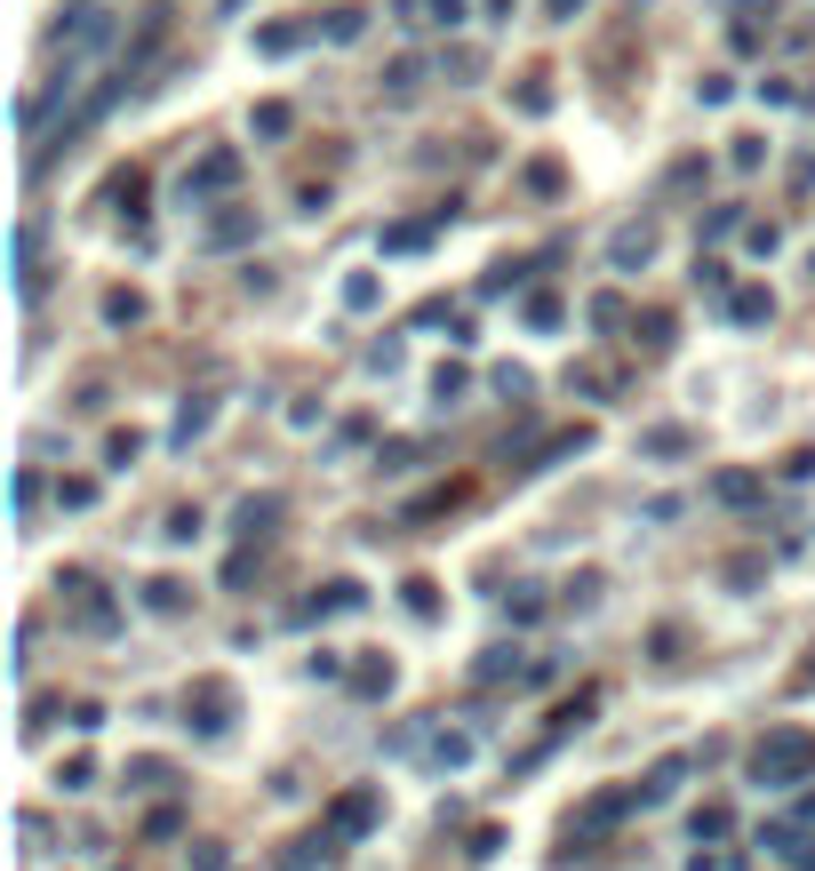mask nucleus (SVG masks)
Returning <instances> with one entry per match:
<instances>
[{
  "label": "nucleus",
  "mask_w": 815,
  "mask_h": 871,
  "mask_svg": "<svg viewBox=\"0 0 815 871\" xmlns=\"http://www.w3.org/2000/svg\"><path fill=\"white\" fill-rule=\"evenodd\" d=\"M416 456H424L416 440H384V456H377V464H384V472H408V464H416Z\"/></svg>",
  "instance_id": "nucleus-33"
},
{
  "label": "nucleus",
  "mask_w": 815,
  "mask_h": 871,
  "mask_svg": "<svg viewBox=\"0 0 815 871\" xmlns=\"http://www.w3.org/2000/svg\"><path fill=\"white\" fill-rule=\"evenodd\" d=\"M360 599H368V592H360L352 576H336V584H320V599H313V616H352Z\"/></svg>",
  "instance_id": "nucleus-15"
},
{
  "label": "nucleus",
  "mask_w": 815,
  "mask_h": 871,
  "mask_svg": "<svg viewBox=\"0 0 815 871\" xmlns=\"http://www.w3.org/2000/svg\"><path fill=\"white\" fill-rule=\"evenodd\" d=\"M145 608H160V616H177V608H184V584H168V576H152V584H145Z\"/></svg>",
  "instance_id": "nucleus-24"
},
{
  "label": "nucleus",
  "mask_w": 815,
  "mask_h": 871,
  "mask_svg": "<svg viewBox=\"0 0 815 871\" xmlns=\"http://www.w3.org/2000/svg\"><path fill=\"white\" fill-rule=\"evenodd\" d=\"M136 448H145V440H136V432H113V440H105V464H128Z\"/></svg>",
  "instance_id": "nucleus-37"
},
{
  "label": "nucleus",
  "mask_w": 815,
  "mask_h": 871,
  "mask_svg": "<svg viewBox=\"0 0 815 871\" xmlns=\"http://www.w3.org/2000/svg\"><path fill=\"white\" fill-rule=\"evenodd\" d=\"M128 784L136 792H160L168 784V760H128Z\"/></svg>",
  "instance_id": "nucleus-26"
},
{
  "label": "nucleus",
  "mask_w": 815,
  "mask_h": 871,
  "mask_svg": "<svg viewBox=\"0 0 815 871\" xmlns=\"http://www.w3.org/2000/svg\"><path fill=\"white\" fill-rule=\"evenodd\" d=\"M480 9H488V17H512V9H520V0H480Z\"/></svg>",
  "instance_id": "nucleus-39"
},
{
  "label": "nucleus",
  "mask_w": 815,
  "mask_h": 871,
  "mask_svg": "<svg viewBox=\"0 0 815 871\" xmlns=\"http://www.w3.org/2000/svg\"><path fill=\"white\" fill-rule=\"evenodd\" d=\"M440 73H456V81H472V73H480V49H448V56H440Z\"/></svg>",
  "instance_id": "nucleus-34"
},
{
  "label": "nucleus",
  "mask_w": 815,
  "mask_h": 871,
  "mask_svg": "<svg viewBox=\"0 0 815 871\" xmlns=\"http://www.w3.org/2000/svg\"><path fill=\"white\" fill-rule=\"evenodd\" d=\"M56 592H64V608H73L81 631H120V608L96 592V576H81V567H73V576H56Z\"/></svg>",
  "instance_id": "nucleus-2"
},
{
  "label": "nucleus",
  "mask_w": 815,
  "mask_h": 871,
  "mask_svg": "<svg viewBox=\"0 0 815 871\" xmlns=\"http://www.w3.org/2000/svg\"><path fill=\"white\" fill-rule=\"evenodd\" d=\"M272 520H281V496H248V504H241V544H264Z\"/></svg>",
  "instance_id": "nucleus-12"
},
{
  "label": "nucleus",
  "mask_w": 815,
  "mask_h": 871,
  "mask_svg": "<svg viewBox=\"0 0 815 871\" xmlns=\"http://www.w3.org/2000/svg\"><path fill=\"white\" fill-rule=\"evenodd\" d=\"M528 328H560V296H552V288L528 296Z\"/></svg>",
  "instance_id": "nucleus-25"
},
{
  "label": "nucleus",
  "mask_w": 815,
  "mask_h": 871,
  "mask_svg": "<svg viewBox=\"0 0 815 871\" xmlns=\"http://www.w3.org/2000/svg\"><path fill=\"white\" fill-rule=\"evenodd\" d=\"M232 184H241V152H232V145H216V152H200V160H192L184 200L200 209V200H216V192H232Z\"/></svg>",
  "instance_id": "nucleus-5"
},
{
  "label": "nucleus",
  "mask_w": 815,
  "mask_h": 871,
  "mask_svg": "<svg viewBox=\"0 0 815 871\" xmlns=\"http://www.w3.org/2000/svg\"><path fill=\"white\" fill-rule=\"evenodd\" d=\"M728 320H743V328L775 320V296H768V288H735V296H728Z\"/></svg>",
  "instance_id": "nucleus-13"
},
{
  "label": "nucleus",
  "mask_w": 815,
  "mask_h": 871,
  "mask_svg": "<svg viewBox=\"0 0 815 871\" xmlns=\"http://www.w3.org/2000/svg\"><path fill=\"white\" fill-rule=\"evenodd\" d=\"M209 248H241V241H256V209H224V216H209V232H200Z\"/></svg>",
  "instance_id": "nucleus-11"
},
{
  "label": "nucleus",
  "mask_w": 815,
  "mask_h": 871,
  "mask_svg": "<svg viewBox=\"0 0 815 871\" xmlns=\"http://www.w3.org/2000/svg\"><path fill=\"white\" fill-rule=\"evenodd\" d=\"M400 592H408V616H432V608H440V592H432V584H424V576H408V584H400Z\"/></svg>",
  "instance_id": "nucleus-29"
},
{
  "label": "nucleus",
  "mask_w": 815,
  "mask_h": 871,
  "mask_svg": "<svg viewBox=\"0 0 815 871\" xmlns=\"http://www.w3.org/2000/svg\"><path fill=\"white\" fill-rule=\"evenodd\" d=\"M656 256V224L639 216V224H616V241H607V264H616V273H639V264Z\"/></svg>",
  "instance_id": "nucleus-7"
},
{
  "label": "nucleus",
  "mask_w": 815,
  "mask_h": 871,
  "mask_svg": "<svg viewBox=\"0 0 815 871\" xmlns=\"http://www.w3.org/2000/svg\"><path fill=\"white\" fill-rule=\"evenodd\" d=\"M345 305H352V312H368V305H377V280H368V273H352V280H345Z\"/></svg>",
  "instance_id": "nucleus-35"
},
{
  "label": "nucleus",
  "mask_w": 815,
  "mask_h": 871,
  "mask_svg": "<svg viewBox=\"0 0 815 871\" xmlns=\"http://www.w3.org/2000/svg\"><path fill=\"white\" fill-rule=\"evenodd\" d=\"M105 200H113V209H136V200H145V169H120V177L105 184Z\"/></svg>",
  "instance_id": "nucleus-21"
},
{
  "label": "nucleus",
  "mask_w": 815,
  "mask_h": 871,
  "mask_svg": "<svg viewBox=\"0 0 815 871\" xmlns=\"http://www.w3.org/2000/svg\"><path fill=\"white\" fill-rule=\"evenodd\" d=\"M360 32H368L360 9H328V41H360Z\"/></svg>",
  "instance_id": "nucleus-27"
},
{
  "label": "nucleus",
  "mask_w": 815,
  "mask_h": 871,
  "mask_svg": "<svg viewBox=\"0 0 815 871\" xmlns=\"http://www.w3.org/2000/svg\"><path fill=\"white\" fill-rule=\"evenodd\" d=\"M336 848H345V840H336V831L320 824V831H304V840H288V848H281V863H272V871H313V863H328Z\"/></svg>",
  "instance_id": "nucleus-8"
},
{
  "label": "nucleus",
  "mask_w": 815,
  "mask_h": 871,
  "mask_svg": "<svg viewBox=\"0 0 815 871\" xmlns=\"http://www.w3.org/2000/svg\"><path fill=\"white\" fill-rule=\"evenodd\" d=\"M352 688H360V695H384V688H392V663H360Z\"/></svg>",
  "instance_id": "nucleus-31"
},
{
  "label": "nucleus",
  "mask_w": 815,
  "mask_h": 871,
  "mask_svg": "<svg viewBox=\"0 0 815 871\" xmlns=\"http://www.w3.org/2000/svg\"><path fill=\"white\" fill-rule=\"evenodd\" d=\"M377 816H384V792H368V784H352V792L328 799V831H336V840H360V831H377Z\"/></svg>",
  "instance_id": "nucleus-3"
},
{
  "label": "nucleus",
  "mask_w": 815,
  "mask_h": 871,
  "mask_svg": "<svg viewBox=\"0 0 815 871\" xmlns=\"http://www.w3.org/2000/svg\"><path fill=\"white\" fill-rule=\"evenodd\" d=\"M632 312H624V296H592V328H624Z\"/></svg>",
  "instance_id": "nucleus-30"
},
{
  "label": "nucleus",
  "mask_w": 815,
  "mask_h": 871,
  "mask_svg": "<svg viewBox=\"0 0 815 871\" xmlns=\"http://www.w3.org/2000/svg\"><path fill=\"white\" fill-rule=\"evenodd\" d=\"M288 128H296L288 105H256V137H288Z\"/></svg>",
  "instance_id": "nucleus-28"
},
{
  "label": "nucleus",
  "mask_w": 815,
  "mask_h": 871,
  "mask_svg": "<svg viewBox=\"0 0 815 871\" xmlns=\"http://www.w3.org/2000/svg\"><path fill=\"white\" fill-rule=\"evenodd\" d=\"M384 88H392V96H416V88H424V56H400L392 73H384Z\"/></svg>",
  "instance_id": "nucleus-20"
},
{
  "label": "nucleus",
  "mask_w": 815,
  "mask_h": 871,
  "mask_svg": "<svg viewBox=\"0 0 815 871\" xmlns=\"http://www.w3.org/2000/svg\"><path fill=\"white\" fill-rule=\"evenodd\" d=\"M632 808H648V784H616V792H600V799H584V808H575V840H584V831H607V824H624Z\"/></svg>",
  "instance_id": "nucleus-4"
},
{
  "label": "nucleus",
  "mask_w": 815,
  "mask_h": 871,
  "mask_svg": "<svg viewBox=\"0 0 815 871\" xmlns=\"http://www.w3.org/2000/svg\"><path fill=\"white\" fill-rule=\"evenodd\" d=\"M735 831V816L720 808V799H711V808H696V840H728Z\"/></svg>",
  "instance_id": "nucleus-22"
},
{
  "label": "nucleus",
  "mask_w": 815,
  "mask_h": 871,
  "mask_svg": "<svg viewBox=\"0 0 815 871\" xmlns=\"http://www.w3.org/2000/svg\"><path fill=\"white\" fill-rule=\"evenodd\" d=\"M575 9H584V0H543V17H552V24H568Z\"/></svg>",
  "instance_id": "nucleus-38"
},
{
  "label": "nucleus",
  "mask_w": 815,
  "mask_h": 871,
  "mask_svg": "<svg viewBox=\"0 0 815 871\" xmlns=\"http://www.w3.org/2000/svg\"><path fill=\"white\" fill-rule=\"evenodd\" d=\"M472 672H480V680L496 688V680H520V672H528V663H520V648H488L480 663H472Z\"/></svg>",
  "instance_id": "nucleus-17"
},
{
  "label": "nucleus",
  "mask_w": 815,
  "mask_h": 871,
  "mask_svg": "<svg viewBox=\"0 0 815 871\" xmlns=\"http://www.w3.org/2000/svg\"><path fill=\"white\" fill-rule=\"evenodd\" d=\"M209 424H216V400H209V392H192L184 408H177V424H168V440H177V448H192Z\"/></svg>",
  "instance_id": "nucleus-10"
},
{
  "label": "nucleus",
  "mask_w": 815,
  "mask_h": 871,
  "mask_svg": "<svg viewBox=\"0 0 815 871\" xmlns=\"http://www.w3.org/2000/svg\"><path fill=\"white\" fill-rule=\"evenodd\" d=\"M696 280H703V288H711V296H735V288H728V264H711V256H703V264H696Z\"/></svg>",
  "instance_id": "nucleus-36"
},
{
  "label": "nucleus",
  "mask_w": 815,
  "mask_h": 871,
  "mask_svg": "<svg viewBox=\"0 0 815 871\" xmlns=\"http://www.w3.org/2000/svg\"><path fill=\"white\" fill-rule=\"evenodd\" d=\"M472 9H464V0H400V24H416V32H440V24H464Z\"/></svg>",
  "instance_id": "nucleus-9"
},
{
  "label": "nucleus",
  "mask_w": 815,
  "mask_h": 871,
  "mask_svg": "<svg viewBox=\"0 0 815 871\" xmlns=\"http://www.w3.org/2000/svg\"><path fill=\"white\" fill-rule=\"evenodd\" d=\"M760 488H768L760 472H720V480H711V496H720V504H735V512H743V504H760Z\"/></svg>",
  "instance_id": "nucleus-14"
},
{
  "label": "nucleus",
  "mask_w": 815,
  "mask_h": 871,
  "mask_svg": "<svg viewBox=\"0 0 815 871\" xmlns=\"http://www.w3.org/2000/svg\"><path fill=\"white\" fill-rule=\"evenodd\" d=\"M639 448H648V456H688V432H679V424H656Z\"/></svg>",
  "instance_id": "nucleus-23"
},
{
  "label": "nucleus",
  "mask_w": 815,
  "mask_h": 871,
  "mask_svg": "<svg viewBox=\"0 0 815 871\" xmlns=\"http://www.w3.org/2000/svg\"><path fill=\"white\" fill-rule=\"evenodd\" d=\"M639 337H648V352H671V312H648V320H639Z\"/></svg>",
  "instance_id": "nucleus-32"
},
{
  "label": "nucleus",
  "mask_w": 815,
  "mask_h": 871,
  "mask_svg": "<svg viewBox=\"0 0 815 871\" xmlns=\"http://www.w3.org/2000/svg\"><path fill=\"white\" fill-rule=\"evenodd\" d=\"M752 784H768V792L815 784V727H768L752 744Z\"/></svg>",
  "instance_id": "nucleus-1"
},
{
  "label": "nucleus",
  "mask_w": 815,
  "mask_h": 871,
  "mask_svg": "<svg viewBox=\"0 0 815 871\" xmlns=\"http://www.w3.org/2000/svg\"><path fill=\"white\" fill-rule=\"evenodd\" d=\"M105 320H113V328H136V320H145V296H136V288H113V296H105Z\"/></svg>",
  "instance_id": "nucleus-19"
},
{
  "label": "nucleus",
  "mask_w": 815,
  "mask_h": 871,
  "mask_svg": "<svg viewBox=\"0 0 815 871\" xmlns=\"http://www.w3.org/2000/svg\"><path fill=\"white\" fill-rule=\"evenodd\" d=\"M440 224H448V216H432V224H392V232H384V248H392V256H408V248H424Z\"/></svg>",
  "instance_id": "nucleus-18"
},
{
  "label": "nucleus",
  "mask_w": 815,
  "mask_h": 871,
  "mask_svg": "<svg viewBox=\"0 0 815 871\" xmlns=\"http://www.w3.org/2000/svg\"><path fill=\"white\" fill-rule=\"evenodd\" d=\"M304 41H313V24H264V32H256L264 56H288V49H304Z\"/></svg>",
  "instance_id": "nucleus-16"
},
{
  "label": "nucleus",
  "mask_w": 815,
  "mask_h": 871,
  "mask_svg": "<svg viewBox=\"0 0 815 871\" xmlns=\"http://www.w3.org/2000/svg\"><path fill=\"white\" fill-rule=\"evenodd\" d=\"M184 712L200 720V735H224V727H232V688H224V680H192Z\"/></svg>",
  "instance_id": "nucleus-6"
}]
</instances>
